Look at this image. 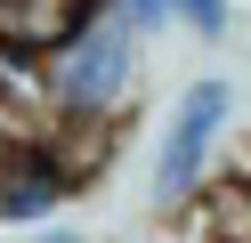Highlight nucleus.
I'll return each instance as SVG.
<instances>
[{
	"mask_svg": "<svg viewBox=\"0 0 251 243\" xmlns=\"http://www.w3.org/2000/svg\"><path fill=\"white\" fill-rule=\"evenodd\" d=\"M41 243H81V235H41Z\"/></svg>",
	"mask_w": 251,
	"mask_h": 243,
	"instance_id": "obj_7",
	"label": "nucleus"
},
{
	"mask_svg": "<svg viewBox=\"0 0 251 243\" xmlns=\"http://www.w3.org/2000/svg\"><path fill=\"white\" fill-rule=\"evenodd\" d=\"M138 65H146L138 25L122 8H98L49 65H41V73H49V122L122 130V106H130V89H138Z\"/></svg>",
	"mask_w": 251,
	"mask_h": 243,
	"instance_id": "obj_1",
	"label": "nucleus"
},
{
	"mask_svg": "<svg viewBox=\"0 0 251 243\" xmlns=\"http://www.w3.org/2000/svg\"><path fill=\"white\" fill-rule=\"evenodd\" d=\"M178 25L195 32V41H227L235 8H227V0H178Z\"/></svg>",
	"mask_w": 251,
	"mask_h": 243,
	"instance_id": "obj_5",
	"label": "nucleus"
},
{
	"mask_svg": "<svg viewBox=\"0 0 251 243\" xmlns=\"http://www.w3.org/2000/svg\"><path fill=\"white\" fill-rule=\"evenodd\" d=\"M65 194H73V178L57 162V146L41 130H17L8 154H0V219H49Z\"/></svg>",
	"mask_w": 251,
	"mask_h": 243,
	"instance_id": "obj_3",
	"label": "nucleus"
},
{
	"mask_svg": "<svg viewBox=\"0 0 251 243\" xmlns=\"http://www.w3.org/2000/svg\"><path fill=\"white\" fill-rule=\"evenodd\" d=\"M0 130H17V122H8V113H0Z\"/></svg>",
	"mask_w": 251,
	"mask_h": 243,
	"instance_id": "obj_8",
	"label": "nucleus"
},
{
	"mask_svg": "<svg viewBox=\"0 0 251 243\" xmlns=\"http://www.w3.org/2000/svg\"><path fill=\"white\" fill-rule=\"evenodd\" d=\"M98 8H105V0H0V49H8V57L49 65Z\"/></svg>",
	"mask_w": 251,
	"mask_h": 243,
	"instance_id": "obj_4",
	"label": "nucleus"
},
{
	"mask_svg": "<svg viewBox=\"0 0 251 243\" xmlns=\"http://www.w3.org/2000/svg\"><path fill=\"white\" fill-rule=\"evenodd\" d=\"M105 8H122L138 25V41H154V32H170L178 25V0H105Z\"/></svg>",
	"mask_w": 251,
	"mask_h": 243,
	"instance_id": "obj_6",
	"label": "nucleus"
},
{
	"mask_svg": "<svg viewBox=\"0 0 251 243\" xmlns=\"http://www.w3.org/2000/svg\"><path fill=\"white\" fill-rule=\"evenodd\" d=\"M235 122V81L227 73H195L178 97H170L162 130H154V154H146V211L154 219H178L202 187L219 178V138Z\"/></svg>",
	"mask_w": 251,
	"mask_h": 243,
	"instance_id": "obj_2",
	"label": "nucleus"
}]
</instances>
